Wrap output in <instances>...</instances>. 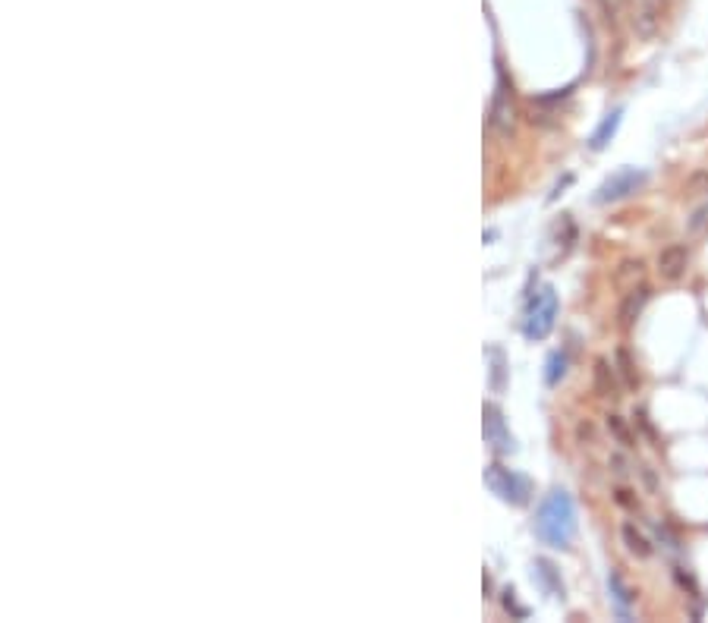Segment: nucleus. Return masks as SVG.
<instances>
[{
    "label": "nucleus",
    "instance_id": "f257e3e1",
    "mask_svg": "<svg viewBox=\"0 0 708 623\" xmlns=\"http://www.w3.org/2000/svg\"><path fill=\"white\" fill-rule=\"evenodd\" d=\"M535 532L545 545L561 548L567 551L577 539V507H573V498H570L563 488L551 492L548 498L539 507V517H535Z\"/></svg>",
    "mask_w": 708,
    "mask_h": 623
},
{
    "label": "nucleus",
    "instance_id": "f03ea898",
    "mask_svg": "<svg viewBox=\"0 0 708 623\" xmlns=\"http://www.w3.org/2000/svg\"><path fill=\"white\" fill-rule=\"evenodd\" d=\"M555 319H557V293H555V287L545 284L542 290L529 299L523 331H526L529 340H545L555 331Z\"/></svg>",
    "mask_w": 708,
    "mask_h": 623
},
{
    "label": "nucleus",
    "instance_id": "7ed1b4c3",
    "mask_svg": "<svg viewBox=\"0 0 708 623\" xmlns=\"http://www.w3.org/2000/svg\"><path fill=\"white\" fill-rule=\"evenodd\" d=\"M485 485L492 488L494 494H498L500 501H507V504H516L523 507L529 501V482L523 476H516V472L504 469V466H488L485 469Z\"/></svg>",
    "mask_w": 708,
    "mask_h": 623
},
{
    "label": "nucleus",
    "instance_id": "20e7f679",
    "mask_svg": "<svg viewBox=\"0 0 708 623\" xmlns=\"http://www.w3.org/2000/svg\"><path fill=\"white\" fill-rule=\"evenodd\" d=\"M646 180L649 177L642 170H636V167H624V170L614 173L611 180L602 183L595 201H602V205H608V201H620V199H626V195L639 193V189L646 186Z\"/></svg>",
    "mask_w": 708,
    "mask_h": 623
},
{
    "label": "nucleus",
    "instance_id": "39448f33",
    "mask_svg": "<svg viewBox=\"0 0 708 623\" xmlns=\"http://www.w3.org/2000/svg\"><path fill=\"white\" fill-rule=\"evenodd\" d=\"M687 268H689V249L683 242H671V246H665V249L658 252V258H655V271H658V277L667 280V284H677V280L687 274Z\"/></svg>",
    "mask_w": 708,
    "mask_h": 623
},
{
    "label": "nucleus",
    "instance_id": "423d86ee",
    "mask_svg": "<svg viewBox=\"0 0 708 623\" xmlns=\"http://www.w3.org/2000/svg\"><path fill=\"white\" fill-rule=\"evenodd\" d=\"M630 7H633V28H636L642 38H652L661 28L667 4L665 0H630Z\"/></svg>",
    "mask_w": 708,
    "mask_h": 623
},
{
    "label": "nucleus",
    "instance_id": "0eeeda50",
    "mask_svg": "<svg viewBox=\"0 0 708 623\" xmlns=\"http://www.w3.org/2000/svg\"><path fill=\"white\" fill-rule=\"evenodd\" d=\"M485 441L492 444L498 453H510V450H514V435H510L507 422H504V413H500L494 403L485 406Z\"/></svg>",
    "mask_w": 708,
    "mask_h": 623
},
{
    "label": "nucleus",
    "instance_id": "6e6552de",
    "mask_svg": "<svg viewBox=\"0 0 708 623\" xmlns=\"http://www.w3.org/2000/svg\"><path fill=\"white\" fill-rule=\"evenodd\" d=\"M649 296H652V290H649L646 284H633L630 290H626V296L620 299V305H618V325L624 327H633L636 325V319L642 315V309H646V303H649Z\"/></svg>",
    "mask_w": 708,
    "mask_h": 623
},
{
    "label": "nucleus",
    "instance_id": "1a4fd4ad",
    "mask_svg": "<svg viewBox=\"0 0 708 623\" xmlns=\"http://www.w3.org/2000/svg\"><path fill=\"white\" fill-rule=\"evenodd\" d=\"M492 126L500 132V136H510V132H514V104H510V91L504 83H498V91H494Z\"/></svg>",
    "mask_w": 708,
    "mask_h": 623
},
{
    "label": "nucleus",
    "instance_id": "9d476101",
    "mask_svg": "<svg viewBox=\"0 0 708 623\" xmlns=\"http://www.w3.org/2000/svg\"><path fill=\"white\" fill-rule=\"evenodd\" d=\"M535 580L542 582V588L548 592L551 598H563L561 573H557L555 564H551V561H545V557H539V561H535Z\"/></svg>",
    "mask_w": 708,
    "mask_h": 623
},
{
    "label": "nucleus",
    "instance_id": "9b49d317",
    "mask_svg": "<svg viewBox=\"0 0 708 623\" xmlns=\"http://www.w3.org/2000/svg\"><path fill=\"white\" fill-rule=\"evenodd\" d=\"M620 539H624L626 551L633 554V557H639V561H646V557H652V541L646 539V535L639 532L633 523H624V529H620Z\"/></svg>",
    "mask_w": 708,
    "mask_h": 623
},
{
    "label": "nucleus",
    "instance_id": "f8f14e48",
    "mask_svg": "<svg viewBox=\"0 0 708 623\" xmlns=\"http://www.w3.org/2000/svg\"><path fill=\"white\" fill-rule=\"evenodd\" d=\"M614 359H618V372H620V378H624V384L636 390L639 384H642V375H639V366H636V359H633V353L626 346H618Z\"/></svg>",
    "mask_w": 708,
    "mask_h": 623
},
{
    "label": "nucleus",
    "instance_id": "ddd939ff",
    "mask_svg": "<svg viewBox=\"0 0 708 623\" xmlns=\"http://www.w3.org/2000/svg\"><path fill=\"white\" fill-rule=\"evenodd\" d=\"M620 120H624V111H611L608 117L602 120V126L595 130V136H592V148L595 152H602V148H608V142H611L614 136H618V130H620Z\"/></svg>",
    "mask_w": 708,
    "mask_h": 623
},
{
    "label": "nucleus",
    "instance_id": "4468645a",
    "mask_svg": "<svg viewBox=\"0 0 708 623\" xmlns=\"http://www.w3.org/2000/svg\"><path fill=\"white\" fill-rule=\"evenodd\" d=\"M595 394L618 397V378H614V366L608 359H595Z\"/></svg>",
    "mask_w": 708,
    "mask_h": 623
},
{
    "label": "nucleus",
    "instance_id": "2eb2a0df",
    "mask_svg": "<svg viewBox=\"0 0 708 623\" xmlns=\"http://www.w3.org/2000/svg\"><path fill=\"white\" fill-rule=\"evenodd\" d=\"M563 375H567V353H551L548 372H545V381H548L551 388H555V384H561Z\"/></svg>",
    "mask_w": 708,
    "mask_h": 623
},
{
    "label": "nucleus",
    "instance_id": "dca6fc26",
    "mask_svg": "<svg viewBox=\"0 0 708 623\" xmlns=\"http://www.w3.org/2000/svg\"><path fill=\"white\" fill-rule=\"evenodd\" d=\"M708 193V170L693 173L687 183H683V195H705Z\"/></svg>",
    "mask_w": 708,
    "mask_h": 623
},
{
    "label": "nucleus",
    "instance_id": "f3484780",
    "mask_svg": "<svg viewBox=\"0 0 708 623\" xmlns=\"http://www.w3.org/2000/svg\"><path fill=\"white\" fill-rule=\"evenodd\" d=\"M608 586H611L614 598H618V602H620V604H624V608H626V604H630V602H633V592H630V588H626V586H624V580H620V573H611V576H608Z\"/></svg>",
    "mask_w": 708,
    "mask_h": 623
},
{
    "label": "nucleus",
    "instance_id": "a211bd4d",
    "mask_svg": "<svg viewBox=\"0 0 708 623\" xmlns=\"http://www.w3.org/2000/svg\"><path fill=\"white\" fill-rule=\"evenodd\" d=\"M608 429L614 431V438H618L624 447H633V438H630V431H626V425H624V419H620V415H608Z\"/></svg>",
    "mask_w": 708,
    "mask_h": 623
},
{
    "label": "nucleus",
    "instance_id": "6ab92c4d",
    "mask_svg": "<svg viewBox=\"0 0 708 623\" xmlns=\"http://www.w3.org/2000/svg\"><path fill=\"white\" fill-rule=\"evenodd\" d=\"M642 271H646V264L639 262V258H636V262H624V264H620V271H618V274H614V280H618V284H624L626 277H633V274H636V277H642Z\"/></svg>",
    "mask_w": 708,
    "mask_h": 623
},
{
    "label": "nucleus",
    "instance_id": "aec40b11",
    "mask_svg": "<svg viewBox=\"0 0 708 623\" xmlns=\"http://www.w3.org/2000/svg\"><path fill=\"white\" fill-rule=\"evenodd\" d=\"M633 419H636V425H639V429H642V435H646V438H649V441H652V444H655V447H658V450H661V438H658V435H655L652 422H649V415H646V413H642V409H639V413H636V415H633Z\"/></svg>",
    "mask_w": 708,
    "mask_h": 623
},
{
    "label": "nucleus",
    "instance_id": "412c9836",
    "mask_svg": "<svg viewBox=\"0 0 708 623\" xmlns=\"http://www.w3.org/2000/svg\"><path fill=\"white\" fill-rule=\"evenodd\" d=\"M492 362H494L492 388H494V390H500V388H504V356H500V350H492Z\"/></svg>",
    "mask_w": 708,
    "mask_h": 623
},
{
    "label": "nucleus",
    "instance_id": "4be33fe9",
    "mask_svg": "<svg viewBox=\"0 0 708 623\" xmlns=\"http://www.w3.org/2000/svg\"><path fill=\"white\" fill-rule=\"evenodd\" d=\"M705 227H708V201L693 211V217H689V233H699V230H705Z\"/></svg>",
    "mask_w": 708,
    "mask_h": 623
},
{
    "label": "nucleus",
    "instance_id": "5701e85b",
    "mask_svg": "<svg viewBox=\"0 0 708 623\" xmlns=\"http://www.w3.org/2000/svg\"><path fill=\"white\" fill-rule=\"evenodd\" d=\"M614 501H618L620 507H626V510H639V498H633L630 488H618V492H614Z\"/></svg>",
    "mask_w": 708,
    "mask_h": 623
},
{
    "label": "nucleus",
    "instance_id": "b1692460",
    "mask_svg": "<svg viewBox=\"0 0 708 623\" xmlns=\"http://www.w3.org/2000/svg\"><path fill=\"white\" fill-rule=\"evenodd\" d=\"M677 582H680L683 588H689V595H699V586H696V580L689 573H683V570H677Z\"/></svg>",
    "mask_w": 708,
    "mask_h": 623
},
{
    "label": "nucleus",
    "instance_id": "393cba45",
    "mask_svg": "<svg viewBox=\"0 0 708 623\" xmlns=\"http://www.w3.org/2000/svg\"><path fill=\"white\" fill-rule=\"evenodd\" d=\"M611 466H614V472H618V476H626V472H630V469H626V463H624V457H618V453L611 457Z\"/></svg>",
    "mask_w": 708,
    "mask_h": 623
},
{
    "label": "nucleus",
    "instance_id": "a878e982",
    "mask_svg": "<svg viewBox=\"0 0 708 623\" xmlns=\"http://www.w3.org/2000/svg\"><path fill=\"white\" fill-rule=\"evenodd\" d=\"M642 478H646L649 492H655V488H658V482H655V476H652V469H649V466H642Z\"/></svg>",
    "mask_w": 708,
    "mask_h": 623
},
{
    "label": "nucleus",
    "instance_id": "bb28decb",
    "mask_svg": "<svg viewBox=\"0 0 708 623\" xmlns=\"http://www.w3.org/2000/svg\"><path fill=\"white\" fill-rule=\"evenodd\" d=\"M504 595H507V598H504V604L510 608V604H514V588H507ZM516 617H526V608H516Z\"/></svg>",
    "mask_w": 708,
    "mask_h": 623
}]
</instances>
